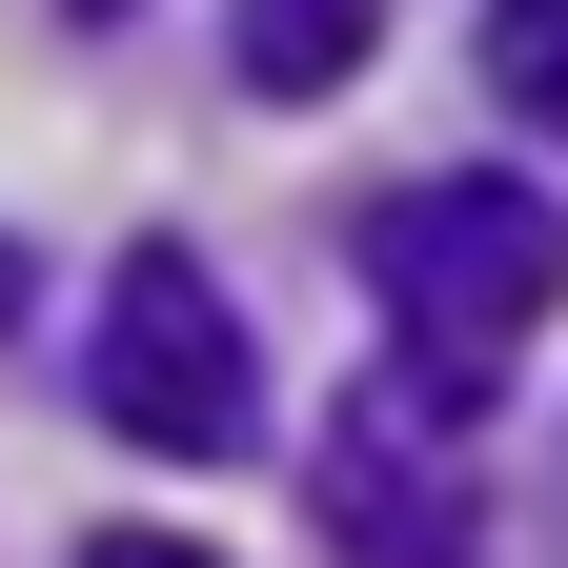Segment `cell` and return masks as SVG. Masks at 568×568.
Returning a JSON list of instances; mask_svg holds the SVG:
<instances>
[{
	"instance_id": "6da1fadb",
	"label": "cell",
	"mask_w": 568,
	"mask_h": 568,
	"mask_svg": "<svg viewBox=\"0 0 568 568\" xmlns=\"http://www.w3.org/2000/svg\"><path fill=\"white\" fill-rule=\"evenodd\" d=\"M366 305H386V386L467 426L487 386H508V345L568 305V203L508 183V163L386 183V203H366Z\"/></svg>"
},
{
	"instance_id": "7a4b0ae2",
	"label": "cell",
	"mask_w": 568,
	"mask_h": 568,
	"mask_svg": "<svg viewBox=\"0 0 568 568\" xmlns=\"http://www.w3.org/2000/svg\"><path fill=\"white\" fill-rule=\"evenodd\" d=\"M82 406L122 426V447H163V467H224L244 426H264L244 305H224L183 244H122V264H102V325H82Z\"/></svg>"
},
{
	"instance_id": "3957f363",
	"label": "cell",
	"mask_w": 568,
	"mask_h": 568,
	"mask_svg": "<svg viewBox=\"0 0 568 568\" xmlns=\"http://www.w3.org/2000/svg\"><path fill=\"white\" fill-rule=\"evenodd\" d=\"M325 528H345V548H467V508H447V467H426V447H406L386 406H366V426L325 447Z\"/></svg>"
},
{
	"instance_id": "277c9868",
	"label": "cell",
	"mask_w": 568,
	"mask_h": 568,
	"mask_svg": "<svg viewBox=\"0 0 568 568\" xmlns=\"http://www.w3.org/2000/svg\"><path fill=\"white\" fill-rule=\"evenodd\" d=\"M386 61V0H244V82L264 102H345Z\"/></svg>"
},
{
	"instance_id": "5b68a950",
	"label": "cell",
	"mask_w": 568,
	"mask_h": 568,
	"mask_svg": "<svg viewBox=\"0 0 568 568\" xmlns=\"http://www.w3.org/2000/svg\"><path fill=\"white\" fill-rule=\"evenodd\" d=\"M487 61H508V102L568 142V0H508V41H487Z\"/></svg>"
},
{
	"instance_id": "8992f818",
	"label": "cell",
	"mask_w": 568,
	"mask_h": 568,
	"mask_svg": "<svg viewBox=\"0 0 568 568\" xmlns=\"http://www.w3.org/2000/svg\"><path fill=\"white\" fill-rule=\"evenodd\" d=\"M61 21H122V0H61Z\"/></svg>"
}]
</instances>
